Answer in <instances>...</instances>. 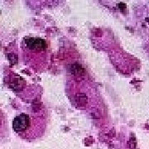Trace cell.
I'll return each mask as SVG.
<instances>
[{"mask_svg": "<svg viewBox=\"0 0 149 149\" xmlns=\"http://www.w3.org/2000/svg\"><path fill=\"white\" fill-rule=\"evenodd\" d=\"M14 131L23 138H35L43 132L44 128L41 124V119L28 114H20L12 122Z\"/></svg>", "mask_w": 149, "mask_h": 149, "instance_id": "1", "label": "cell"}, {"mask_svg": "<svg viewBox=\"0 0 149 149\" xmlns=\"http://www.w3.org/2000/svg\"><path fill=\"white\" fill-rule=\"evenodd\" d=\"M26 47L34 52H43L47 48L46 41L38 37H28L25 41Z\"/></svg>", "mask_w": 149, "mask_h": 149, "instance_id": "2", "label": "cell"}, {"mask_svg": "<svg viewBox=\"0 0 149 149\" xmlns=\"http://www.w3.org/2000/svg\"><path fill=\"white\" fill-rule=\"evenodd\" d=\"M72 72L75 73L76 75H80L81 73L84 72V70H83L81 66H80L78 64H76V65H74V66H72Z\"/></svg>", "mask_w": 149, "mask_h": 149, "instance_id": "3", "label": "cell"}, {"mask_svg": "<svg viewBox=\"0 0 149 149\" xmlns=\"http://www.w3.org/2000/svg\"><path fill=\"white\" fill-rule=\"evenodd\" d=\"M119 7L120 11L124 13L125 11H126V4H125V3H120L119 4Z\"/></svg>", "mask_w": 149, "mask_h": 149, "instance_id": "4", "label": "cell"}]
</instances>
